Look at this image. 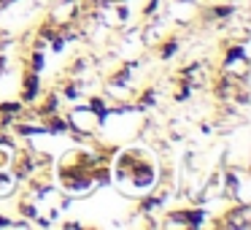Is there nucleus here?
Listing matches in <instances>:
<instances>
[{
    "label": "nucleus",
    "instance_id": "f257e3e1",
    "mask_svg": "<svg viewBox=\"0 0 251 230\" xmlns=\"http://www.w3.org/2000/svg\"><path fill=\"white\" fill-rule=\"evenodd\" d=\"M0 111H3V114H17L19 106L17 103H3V106H0Z\"/></svg>",
    "mask_w": 251,
    "mask_h": 230
}]
</instances>
